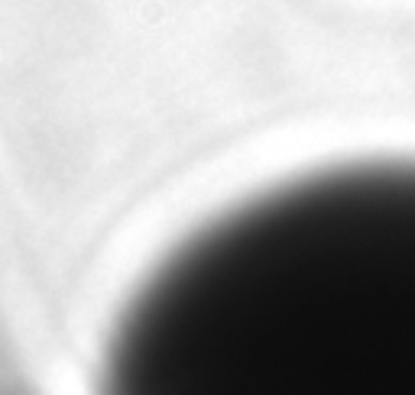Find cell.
<instances>
[{
	"instance_id": "1",
	"label": "cell",
	"mask_w": 415,
	"mask_h": 395,
	"mask_svg": "<svg viewBox=\"0 0 415 395\" xmlns=\"http://www.w3.org/2000/svg\"><path fill=\"white\" fill-rule=\"evenodd\" d=\"M114 379L159 395L415 392V165L254 198L146 279Z\"/></svg>"
},
{
	"instance_id": "2",
	"label": "cell",
	"mask_w": 415,
	"mask_h": 395,
	"mask_svg": "<svg viewBox=\"0 0 415 395\" xmlns=\"http://www.w3.org/2000/svg\"><path fill=\"white\" fill-rule=\"evenodd\" d=\"M10 376H14V356H10L7 340H4V327H0V386L10 382Z\"/></svg>"
}]
</instances>
